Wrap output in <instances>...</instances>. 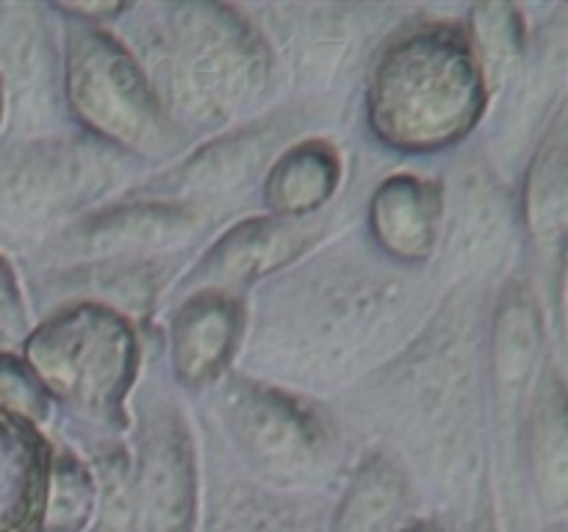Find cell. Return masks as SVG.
<instances>
[{"label": "cell", "mask_w": 568, "mask_h": 532, "mask_svg": "<svg viewBox=\"0 0 568 532\" xmlns=\"http://www.w3.org/2000/svg\"><path fill=\"white\" fill-rule=\"evenodd\" d=\"M94 510V482L89 471L70 454L44 458L42 488H39L37 532H78Z\"/></svg>", "instance_id": "cell-21"}, {"label": "cell", "mask_w": 568, "mask_h": 532, "mask_svg": "<svg viewBox=\"0 0 568 532\" xmlns=\"http://www.w3.org/2000/svg\"><path fill=\"white\" fill-rule=\"evenodd\" d=\"M541 310L530 288L514 283L505 288L494 316L491 375L503 408L516 410L541 358Z\"/></svg>", "instance_id": "cell-13"}, {"label": "cell", "mask_w": 568, "mask_h": 532, "mask_svg": "<svg viewBox=\"0 0 568 532\" xmlns=\"http://www.w3.org/2000/svg\"><path fill=\"white\" fill-rule=\"evenodd\" d=\"M403 421L410 432L425 438L427 447L436 441H464L469 427L471 380H475V355L466 319H449L436 336L425 341L422 355L405 371Z\"/></svg>", "instance_id": "cell-8"}, {"label": "cell", "mask_w": 568, "mask_h": 532, "mask_svg": "<svg viewBox=\"0 0 568 532\" xmlns=\"http://www.w3.org/2000/svg\"><path fill=\"white\" fill-rule=\"evenodd\" d=\"M242 314L231 297L203 291L189 299L172 319V369L178 380L197 388L214 380L233 358Z\"/></svg>", "instance_id": "cell-10"}, {"label": "cell", "mask_w": 568, "mask_h": 532, "mask_svg": "<svg viewBox=\"0 0 568 532\" xmlns=\"http://www.w3.org/2000/svg\"><path fill=\"white\" fill-rule=\"evenodd\" d=\"M311 233L288 219H247L227 231L203 258L209 283H253L308 249Z\"/></svg>", "instance_id": "cell-12"}, {"label": "cell", "mask_w": 568, "mask_h": 532, "mask_svg": "<svg viewBox=\"0 0 568 532\" xmlns=\"http://www.w3.org/2000/svg\"><path fill=\"white\" fill-rule=\"evenodd\" d=\"M480 72L469 42L449 25H419L383 48L369 78V120L388 147L430 153L475 127Z\"/></svg>", "instance_id": "cell-2"}, {"label": "cell", "mask_w": 568, "mask_h": 532, "mask_svg": "<svg viewBox=\"0 0 568 532\" xmlns=\"http://www.w3.org/2000/svg\"><path fill=\"white\" fill-rule=\"evenodd\" d=\"M194 225V214L178 203H133L103 211L75 231V244L94 253L148 249L183 238Z\"/></svg>", "instance_id": "cell-15"}, {"label": "cell", "mask_w": 568, "mask_h": 532, "mask_svg": "<svg viewBox=\"0 0 568 532\" xmlns=\"http://www.w3.org/2000/svg\"><path fill=\"white\" fill-rule=\"evenodd\" d=\"M342 177V161L325 142H303L281 155L266 177V203L286 219L322 208L336 192Z\"/></svg>", "instance_id": "cell-17"}, {"label": "cell", "mask_w": 568, "mask_h": 532, "mask_svg": "<svg viewBox=\"0 0 568 532\" xmlns=\"http://www.w3.org/2000/svg\"><path fill=\"white\" fill-rule=\"evenodd\" d=\"M471 59L483 89L508 81L525 55V28L510 3H483L471 11Z\"/></svg>", "instance_id": "cell-22"}, {"label": "cell", "mask_w": 568, "mask_h": 532, "mask_svg": "<svg viewBox=\"0 0 568 532\" xmlns=\"http://www.w3.org/2000/svg\"><path fill=\"white\" fill-rule=\"evenodd\" d=\"M20 316V299H17L14 277L0 260V321H17Z\"/></svg>", "instance_id": "cell-27"}, {"label": "cell", "mask_w": 568, "mask_h": 532, "mask_svg": "<svg viewBox=\"0 0 568 532\" xmlns=\"http://www.w3.org/2000/svg\"><path fill=\"white\" fill-rule=\"evenodd\" d=\"M0 78L6 75L11 98L22 114H48L53 92V59L42 22L31 17V6H0Z\"/></svg>", "instance_id": "cell-14"}, {"label": "cell", "mask_w": 568, "mask_h": 532, "mask_svg": "<svg viewBox=\"0 0 568 532\" xmlns=\"http://www.w3.org/2000/svg\"><path fill=\"white\" fill-rule=\"evenodd\" d=\"M408 480L386 458H369L344 491L333 519V532H392L405 513Z\"/></svg>", "instance_id": "cell-18"}, {"label": "cell", "mask_w": 568, "mask_h": 532, "mask_svg": "<svg viewBox=\"0 0 568 532\" xmlns=\"http://www.w3.org/2000/svg\"><path fill=\"white\" fill-rule=\"evenodd\" d=\"M133 504L136 497L128 488V477L120 466L105 471L103 477V524L105 532H131Z\"/></svg>", "instance_id": "cell-26"}, {"label": "cell", "mask_w": 568, "mask_h": 532, "mask_svg": "<svg viewBox=\"0 0 568 532\" xmlns=\"http://www.w3.org/2000/svg\"><path fill=\"white\" fill-rule=\"evenodd\" d=\"M369 225L375 242L392 258L405 264L425 260L438 242L442 194L430 181L416 175L388 177L372 197Z\"/></svg>", "instance_id": "cell-11"}, {"label": "cell", "mask_w": 568, "mask_h": 532, "mask_svg": "<svg viewBox=\"0 0 568 532\" xmlns=\"http://www.w3.org/2000/svg\"><path fill=\"white\" fill-rule=\"evenodd\" d=\"M0 120H3V81H0Z\"/></svg>", "instance_id": "cell-30"}, {"label": "cell", "mask_w": 568, "mask_h": 532, "mask_svg": "<svg viewBox=\"0 0 568 532\" xmlns=\"http://www.w3.org/2000/svg\"><path fill=\"white\" fill-rule=\"evenodd\" d=\"M209 532H308L288 504L250 491H233L211 510Z\"/></svg>", "instance_id": "cell-23"}, {"label": "cell", "mask_w": 568, "mask_h": 532, "mask_svg": "<svg viewBox=\"0 0 568 532\" xmlns=\"http://www.w3.org/2000/svg\"><path fill=\"white\" fill-rule=\"evenodd\" d=\"M64 86L78 120L105 142L142 155L170 144V116L153 83L109 33H70Z\"/></svg>", "instance_id": "cell-5"}, {"label": "cell", "mask_w": 568, "mask_h": 532, "mask_svg": "<svg viewBox=\"0 0 568 532\" xmlns=\"http://www.w3.org/2000/svg\"><path fill=\"white\" fill-rule=\"evenodd\" d=\"M530 469L541 502L549 510H564L568 497V432L566 391L560 380L547 382L532 408Z\"/></svg>", "instance_id": "cell-19"}, {"label": "cell", "mask_w": 568, "mask_h": 532, "mask_svg": "<svg viewBox=\"0 0 568 532\" xmlns=\"http://www.w3.org/2000/svg\"><path fill=\"white\" fill-rule=\"evenodd\" d=\"M397 532H447V530H442V526H433V524H416V526H405V530H397Z\"/></svg>", "instance_id": "cell-29"}, {"label": "cell", "mask_w": 568, "mask_h": 532, "mask_svg": "<svg viewBox=\"0 0 568 532\" xmlns=\"http://www.w3.org/2000/svg\"><path fill=\"white\" fill-rule=\"evenodd\" d=\"M568 216L566 186V127L564 116L555 122L541 150L532 158L525 183V222L532 244L547 260L564 255Z\"/></svg>", "instance_id": "cell-16"}, {"label": "cell", "mask_w": 568, "mask_h": 532, "mask_svg": "<svg viewBox=\"0 0 568 532\" xmlns=\"http://www.w3.org/2000/svg\"><path fill=\"white\" fill-rule=\"evenodd\" d=\"M264 153V142L261 139H236V142H225L211 147L203 158L189 164V186H216V183L236 181L239 172L247 170L250 161Z\"/></svg>", "instance_id": "cell-25"}, {"label": "cell", "mask_w": 568, "mask_h": 532, "mask_svg": "<svg viewBox=\"0 0 568 532\" xmlns=\"http://www.w3.org/2000/svg\"><path fill=\"white\" fill-rule=\"evenodd\" d=\"M136 499L144 532H192L194 452L186 427L170 410H159L148 421Z\"/></svg>", "instance_id": "cell-9"}, {"label": "cell", "mask_w": 568, "mask_h": 532, "mask_svg": "<svg viewBox=\"0 0 568 532\" xmlns=\"http://www.w3.org/2000/svg\"><path fill=\"white\" fill-rule=\"evenodd\" d=\"M225 424L239 452L275 485H305L331 463V430L303 402L261 382L239 380L225 391Z\"/></svg>", "instance_id": "cell-6"}, {"label": "cell", "mask_w": 568, "mask_h": 532, "mask_svg": "<svg viewBox=\"0 0 568 532\" xmlns=\"http://www.w3.org/2000/svg\"><path fill=\"white\" fill-rule=\"evenodd\" d=\"M116 181V161L92 144L50 142L0 158V211L48 216L75 208Z\"/></svg>", "instance_id": "cell-7"}, {"label": "cell", "mask_w": 568, "mask_h": 532, "mask_svg": "<svg viewBox=\"0 0 568 532\" xmlns=\"http://www.w3.org/2000/svg\"><path fill=\"white\" fill-rule=\"evenodd\" d=\"M26 360L42 391L105 424L122 421V399L136 375V338L116 310H61L31 332Z\"/></svg>", "instance_id": "cell-4"}, {"label": "cell", "mask_w": 568, "mask_h": 532, "mask_svg": "<svg viewBox=\"0 0 568 532\" xmlns=\"http://www.w3.org/2000/svg\"><path fill=\"white\" fill-rule=\"evenodd\" d=\"M153 61L166 103L194 125H220L264 89L270 53L247 20L220 3H172Z\"/></svg>", "instance_id": "cell-3"}, {"label": "cell", "mask_w": 568, "mask_h": 532, "mask_svg": "<svg viewBox=\"0 0 568 532\" xmlns=\"http://www.w3.org/2000/svg\"><path fill=\"white\" fill-rule=\"evenodd\" d=\"M403 280L333 264L288 283L261 321V355L300 380H338L394 341L408 319Z\"/></svg>", "instance_id": "cell-1"}, {"label": "cell", "mask_w": 568, "mask_h": 532, "mask_svg": "<svg viewBox=\"0 0 568 532\" xmlns=\"http://www.w3.org/2000/svg\"><path fill=\"white\" fill-rule=\"evenodd\" d=\"M64 11H75L81 17H94V20H109V17L125 11V3H61Z\"/></svg>", "instance_id": "cell-28"}, {"label": "cell", "mask_w": 568, "mask_h": 532, "mask_svg": "<svg viewBox=\"0 0 568 532\" xmlns=\"http://www.w3.org/2000/svg\"><path fill=\"white\" fill-rule=\"evenodd\" d=\"M44 458L31 432L0 416V532H26L37 515Z\"/></svg>", "instance_id": "cell-20"}, {"label": "cell", "mask_w": 568, "mask_h": 532, "mask_svg": "<svg viewBox=\"0 0 568 532\" xmlns=\"http://www.w3.org/2000/svg\"><path fill=\"white\" fill-rule=\"evenodd\" d=\"M0 416L22 427L39 424L48 416V399L37 377L9 355H0Z\"/></svg>", "instance_id": "cell-24"}, {"label": "cell", "mask_w": 568, "mask_h": 532, "mask_svg": "<svg viewBox=\"0 0 568 532\" xmlns=\"http://www.w3.org/2000/svg\"><path fill=\"white\" fill-rule=\"evenodd\" d=\"M483 532H494V530H483Z\"/></svg>", "instance_id": "cell-31"}]
</instances>
